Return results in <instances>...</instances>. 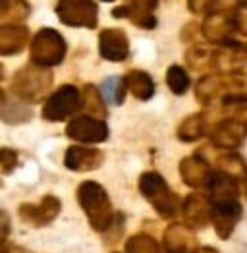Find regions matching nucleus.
I'll return each instance as SVG.
<instances>
[{
  "label": "nucleus",
  "mask_w": 247,
  "mask_h": 253,
  "mask_svg": "<svg viewBox=\"0 0 247 253\" xmlns=\"http://www.w3.org/2000/svg\"><path fill=\"white\" fill-rule=\"evenodd\" d=\"M166 84H168L172 93L184 95L189 89V76H187V72L182 66H170L168 74H166Z\"/></svg>",
  "instance_id": "nucleus-23"
},
{
  "label": "nucleus",
  "mask_w": 247,
  "mask_h": 253,
  "mask_svg": "<svg viewBox=\"0 0 247 253\" xmlns=\"http://www.w3.org/2000/svg\"><path fill=\"white\" fill-rule=\"evenodd\" d=\"M180 172H182V178H184V182L187 186H191V188H205L212 169H210V163L205 161L203 157L193 155V157H187V159L182 161Z\"/></svg>",
  "instance_id": "nucleus-14"
},
{
  "label": "nucleus",
  "mask_w": 247,
  "mask_h": 253,
  "mask_svg": "<svg viewBox=\"0 0 247 253\" xmlns=\"http://www.w3.org/2000/svg\"><path fill=\"white\" fill-rule=\"evenodd\" d=\"M199 253H218L216 250H210V248H206V250H201Z\"/></svg>",
  "instance_id": "nucleus-30"
},
{
  "label": "nucleus",
  "mask_w": 247,
  "mask_h": 253,
  "mask_svg": "<svg viewBox=\"0 0 247 253\" xmlns=\"http://www.w3.org/2000/svg\"><path fill=\"white\" fill-rule=\"evenodd\" d=\"M56 12L60 20L72 27L97 25V4L93 0H60Z\"/></svg>",
  "instance_id": "nucleus-7"
},
{
  "label": "nucleus",
  "mask_w": 247,
  "mask_h": 253,
  "mask_svg": "<svg viewBox=\"0 0 247 253\" xmlns=\"http://www.w3.org/2000/svg\"><path fill=\"white\" fill-rule=\"evenodd\" d=\"M127 253H161V248L149 236H135L127 244Z\"/></svg>",
  "instance_id": "nucleus-25"
},
{
  "label": "nucleus",
  "mask_w": 247,
  "mask_h": 253,
  "mask_svg": "<svg viewBox=\"0 0 247 253\" xmlns=\"http://www.w3.org/2000/svg\"><path fill=\"white\" fill-rule=\"evenodd\" d=\"M232 21H234L236 33L246 35L247 37V0L240 2V4L232 10Z\"/></svg>",
  "instance_id": "nucleus-26"
},
{
  "label": "nucleus",
  "mask_w": 247,
  "mask_h": 253,
  "mask_svg": "<svg viewBox=\"0 0 247 253\" xmlns=\"http://www.w3.org/2000/svg\"><path fill=\"white\" fill-rule=\"evenodd\" d=\"M127 37L120 29H106L101 33V54L110 62H122L127 56Z\"/></svg>",
  "instance_id": "nucleus-16"
},
{
  "label": "nucleus",
  "mask_w": 247,
  "mask_h": 253,
  "mask_svg": "<svg viewBox=\"0 0 247 253\" xmlns=\"http://www.w3.org/2000/svg\"><path fill=\"white\" fill-rule=\"evenodd\" d=\"M216 165H218V170H222V172H226L230 176H234L240 184L247 180V165L246 161L240 157V155H236L234 151H224V155H220L218 159H216Z\"/></svg>",
  "instance_id": "nucleus-21"
},
{
  "label": "nucleus",
  "mask_w": 247,
  "mask_h": 253,
  "mask_svg": "<svg viewBox=\"0 0 247 253\" xmlns=\"http://www.w3.org/2000/svg\"><path fill=\"white\" fill-rule=\"evenodd\" d=\"M242 218V205L240 199H228V201H216L210 203V222L216 234L226 240L232 236L236 224Z\"/></svg>",
  "instance_id": "nucleus-8"
},
{
  "label": "nucleus",
  "mask_w": 247,
  "mask_h": 253,
  "mask_svg": "<svg viewBox=\"0 0 247 253\" xmlns=\"http://www.w3.org/2000/svg\"><path fill=\"white\" fill-rule=\"evenodd\" d=\"M103 161H104V155L99 149L70 147L68 153H66V167L70 170H78V172L99 169L103 165Z\"/></svg>",
  "instance_id": "nucleus-15"
},
{
  "label": "nucleus",
  "mask_w": 247,
  "mask_h": 253,
  "mask_svg": "<svg viewBox=\"0 0 247 253\" xmlns=\"http://www.w3.org/2000/svg\"><path fill=\"white\" fill-rule=\"evenodd\" d=\"M208 135H210L212 147L220 151H234L246 141L247 124L236 118H222L210 126Z\"/></svg>",
  "instance_id": "nucleus-6"
},
{
  "label": "nucleus",
  "mask_w": 247,
  "mask_h": 253,
  "mask_svg": "<svg viewBox=\"0 0 247 253\" xmlns=\"http://www.w3.org/2000/svg\"><path fill=\"white\" fill-rule=\"evenodd\" d=\"M139 190L163 218H172L178 214V211H182V203H180L178 195L168 188V184L161 174L145 172L139 180Z\"/></svg>",
  "instance_id": "nucleus-1"
},
{
  "label": "nucleus",
  "mask_w": 247,
  "mask_h": 253,
  "mask_svg": "<svg viewBox=\"0 0 247 253\" xmlns=\"http://www.w3.org/2000/svg\"><path fill=\"white\" fill-rule=\"evenodd\" d=\"M66 42L54 29H41L31 41V60L35 66L48 68L64 60Z\"/></svg>",
  "instance_id": "nucleus-3"
},
{
  "label": "nucleus",
  "mask_w": 247,
  "mask_h": 253,
  "mask_svg": "<svg viewBox=\"0 0 247 253\" xmlns=\"http://www.w3.org/2000/svg\"><path fill=\"white\" fill-rule=\"evenodd\" d=\"M182 211L189 228H203L210 222V199L203 193H191L182 203Z\"/></svg>",
  "instance_id": "nucleus-10"
},
{
  "label": "nucleus",
  "mask_w": 247,
  "mask_h": 253,
  "mask_svg": "<svg viewBox=\"0 0 247 253\" xmlns=\"http://www.w3.org/2000/svg\"><path fill=\"white\" fill-rule=\"evenodd\" d=\"M18 6H27L23 0H0V16H8V14H16L14 10H18ZM18 18V14H16Z\"/></svg>",
  "instance_id": "nucleus-28"
},
{
  "label": "nucleus",
  "mask_w": 247,
  "mask_h": 253,
  "mask_svg": "<svg viewBox=\"0 0 247 253\" xmlns=\"http://www.w3.org/2000/svg\"><path fill=\"white\" fill-rule=\"evenodd\" d=\"M166 253H199L195 234L187 224H172L165 234Z\"/></svg>",
  "instance_id": "nucleus-12"
},
{
  "label": "nucleus",
  "mask_w": 247,
  "mask_h": 253,
  "mask_svg": "<svg viewBox=\"0 0 247 253\" xmlns=\"http://www.w3.org/2000/svg\"><path fill=\"white\" fill-rule=\"evenodd\" d=\"M2 76H4V74H2V66H0V80H2Z\"/></svg>",
  "instance_id": "nucleus-31"
},
{
  "label": "nucleus",
  "mask_w": 247,
  "mask_h": 253,
  "mask_svg": "<svg viewBox=\"0 0 247 253\" xmlns=\"http://www.w3.org/2000/svg\"><path fill=\"white\" fill-rule=\"evenodd\" d=\"M157 4H159V0H131V4H129V18L139 27L153 29L157 25V18L153 16Z\"/></svg>",
  "instance_id": "nucleus-19"
},
{
  "label": "nucleus",
  "mask_w": 247,
  "mask_h": 253,
  "mask_svg": "<svg viewBox=\"0 0 247 253\" xmlns=\"http://www.w3.org/2000/svg\"><path fill=\"white\" fill-rule=\"evenodd\" d=\"M104 2H112V0H104Z\"/></svg>",
  "instance_id": "nucleus-32"
},
{
  "label": "nucleus",
  "mask_w": 247,
  "mask_h": 253,
  "mask_svg": "<svg viewBox=\"0 0 247 253\" xmlns=\"http://www.w3.org/2000/svg\"><path fill=\"white\" fill-rule=\"evenodd\" d=\"M125 85L133 93V97H137L141 101H149L155 95V84H153L151 76L145 72H139V70H133L129 76H125Z\"/></svg>",
  "instance_id": "nucleus-20"
},
{
  "label": "nucleus",
  "mask_w": 247,
  "mask_h": 253,
  "mask_svg": "<svg viewBox=\"0 0 247 253\" xmlns=\"http://www.w3.org/2000/svg\"><path fill=\"white\" fill-rule=\"evenodd\" d=\"M187 64L199 72H214V50L205 46H193L187 52Z\"/></svg>",
  "instance_id": "nucleus-22"
},
{
  "label": "nucleus",
  "mask_w": 247,
  "mask_h": 253,
  "mask_svg": "<svg viewBox=\"0 0 247 253\" xmlns=\"http://www.w3.org/2000/svg\"><path fill=\"white\" fill-rule=\"evenodd\" d=\"M27 41V29L21 25H0V54L20 52Z\"/></svg>",
  "instance_id": "nucleus-17"
},
{
  "label": "nucleus",
  "mask_w": 247,
  "mask_h": 253,
  "mask_svg": "<svg viewBox=\"0 0 247 253\" xmlns=\"http://www.w3.org/2000/svg\"><path fill=\"white\" fill-rule=\"evenodd\" d=\"M125 78H112L104 84V93H106V101L114 103V105H120L125 97Z\"/></svg>",
  "instance_id": "nucleus-24"
},
{
  "label": "nucleus",
  "mask_w": 247,
  "mask_h": 253,
  "mask_svg": "<svg viewBox=\"0 0 247 253\" xmlns=\"http://www.w3.org/2000/svg\"><path fill=\"white\" fill-rule=\"evenodd\" d=\"M78 197H80V203L85 209L87 216H89V222L95 230H106L110 228L112 224V207H110V201H108V195L106 191L95 184V182H83L78 191Z\"/></svg>",
  "instance_id": "nucleus-2"
},
{
  "label": "nucleus",
  "mask_w": 247,
  "mask_h": 253,
  "mask_svg": "<svg viewBox=\"0 0 247 253\" xmlns=\"http://www.w3.org/2000/svg\"><path fill=\"white\" fill-rule=\"evenodd\" d=\"M240 186H242V193H244V195H247V180H244Z\"/></svg>",
  "instance_id": "nucleus-29"
},
{
  "label": "nucleus",
  "mask_w": 247,
  "mask_h": 253,
  "mask_svg": "<svg viewBox=\"0 0 247 253\" xmlns=\"http://www.w3.org/2000/svg\"><path fill=\"white\" fill-rule=\"evenodd\" d=\"M210 129V122H208V114H193L187 116L182 126L178 129V137L182 141H197L205 135L206 131Z\"/></svg>",
  "instance_id": "nucleus-18"
},
{
  "label": "nucleus",
  "mask_w": 247,
  "mask_h": 253,
  "mask_svg": "<svg viewBox=\"0 0 247 253\" xmlns=\"http://www.w3.org/2000/svg\"><path fill=\"white\" fill-rule=\"evenodd\" d=\"M18 163V155L10 149H0V172H12Z\"/></svg>",
  "instance_id": "nucleus-27"
},
{
  "label": "nucleus",
  "mask_w": 247,
  "mask_h": 253,
  "mask_svg": "<svg viewBox=\"0 0 247 253\" xmlns=\"http://www.w3.org/2000/svg\"><path fill=\"white\" fill-rule=\"evenodd\" d=\"M82 93L74 85H62L56 93H52L42 106V116L44 120L50 122H60L68 116H74L82 108Z\"/></svg>",
  "instance_id": "nucleus-4"
},
{
  "label": "nucleus",
  "mask_w": 247,
  "mask_h": 253,
  "mask_svg": "<svg viewBox=\"0 0 247 253\" xmlns=\"http://www.w3.org/2000/svg\"><path fill=\"white\" fill-rule=\"evenodd\" d=\"M236 33L234 21H232V12H210L206 16L205 25H203V35L210 42H224L232 41V35Z\"/></svg>",
  "instance_id": "nucleus-11"
},
{
  "label": "nucleus",
  "mask_w": 247,
  "mask_h": 253,
  "mask_svg": "<svg viewBox=\"0 0 247 253\" xmlns=\"http://www.w3.org/2000/svg\"><path fill=\"white\" fill-rule=\"evenodd\" d=\"M66 133L68 137L82 143H101L108 137V126L95 116H76L68 124Z\"/></svg>",
  "instance_id": "nucleus-9"
},
{
  "label": "nucleus",
  "mask_w": 247,
  "mask_h": 253,
  "mask_svg": "<svg viewBox=\"0 0 247 253\" xmlns=\"http://www.w3.org/2000/svg\"><path fill=\"white\" fill-rule=\"evenodd\" d=\"M60 211V201L52 195H46L39 205H21L20 216L33 226H44L48 224Z\"/></svg>",
  "instance_id": "nucleus-13"
},
{
  "label": "nucleus",
  "mask_w": 247,
  "mask_h": 253,
  "mask_svg": "<svg viewBox=\"0 0 247 253\" xmlns=\"http://www.w3.org/2000/svg\"><path fill=\"white\" fill-rule=\"evenodd\" d=\"M50 74H46V70L41 66H27L21 68L18 76L14 78V93H18L21 99L27 101H35L39 99L42 93L48 89L50 85Z\"/></svg>",
  "instance_id": "nucleus-5"
}]
</instances>
